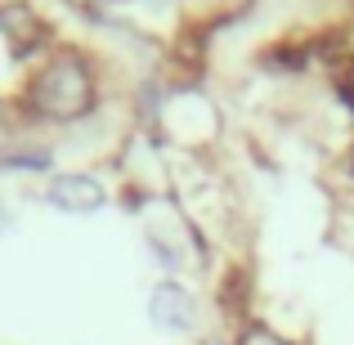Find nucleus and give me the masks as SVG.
I'll return each mask as SVG.
<instances>
[{"instance_id": "f257e3e1", "label": "nucleus", "mask_w": 354, "mask_h": 345, "mask_svg": "<svg viewBox=\"0 0 354 345\" xmlns=\"http://www.w3.org/2000/svg\"><path fill=\"white\" fill-rule=\"evenodd\" d=\"M18 104L41 126H77L99 108V72L81 50H45L27 72Z\"/></svg>"}, {"instance_id": "f03ea898", "label": "nucleus", "mask_w": 354, "mask_h": 345, "mask_svg": "<svg viewBox=\"0 0 354 345\" xmlns=\"http://www.w3.org/2000/svg\"><path fill=\"white\" fill-rule=\"evenodd\" d=\"M41 202L63 216H95V211L108 207V189L99 175H86V171H59L45 180L41 189Z\"/></svg>"}, {"instance_id": "7ed1b4c3", "label": "nucleus", "mask_w": 354, "mask_h": 345, "mask_svg": "<svg viewBox=\"0 0 354 345\" xmlns=\"http://www.w3.org/2000/svg\"><path fill=\"white\" fill-rule=\"evenodd\" d=\"M148 319L162 332H189L198 323V305L180 283H157L153 296H148Z\"/></svg>"}, {"instance_id": "20e7f679", "label": "nucleus", "mask_w": 354, "mask_h": 345, "mask_svg": "<svg viewBox=\"0 0 354 345\" xmlns=\"http://www.w3.org/2000/svg\"><path fill=\"white\" fill-rule=\"evenodd\" d=\"M238 345H287V341H278L269 328H247V332L238 337Z\"/></svg>"}, {"instance_id": "39448f33", "label": "nucleus", "mask_w": 354, "mask_h": 345, "mask_svg": "<svg viewBox=\"0 0 354 345\" xmlns=\"http://www.w3.org/2000/svg\"><path fill=\"white\" fill-rule=\"evenodd\" d=\"M9 229H14V207H9V202L0 198V238H5Z\"/></svg>"}, {"instance_id": "423d86ee", "label": "nucleus", "mask_w": 354, "mask_h": 345, "mask_svg": "<svg viewBox=\"0 0 354 345\" xmlns=\"http://www.w3.org/2000/svg\"><path fill=\"white\" fill-rule=\"evenodd\" d=\"M350 104H354V86H350Z\"/></svg>"}]
</instances>
